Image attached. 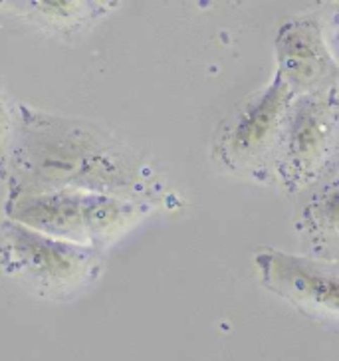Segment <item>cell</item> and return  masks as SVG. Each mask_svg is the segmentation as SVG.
<instances>
[{"label":"cell","instance_id":"cell-1","mask_svg":"<svg viewBox=\"0 0 339 361\" xmlns=\"http://www.w3.org/2000/svg\"><path fill=\"white\" fill-rule=\"evenodd\" d=\"M8 192L56 189L125 192L143 189L141 165L99 129L18 106L12 123Z\"/></svg>","mask_w":339,"mask_h":361},{"label":"cell","instance_id":"cell-2","mask_svg":"<svg viewBox=\"0 0 339 361\" xmlns=\"http://www.w3.org/2000/svg\"><path fill=\"white\" fill-rule=\"evenodd\" d=\"M147 209L133 197L56 189L8 192V221L80 246L107 245L137 223Z\"/></svg>","mask_w":339,"mask_h":361},{"label":"cell","instance_id":"cell-3","mask_svg":"<svg viewBox=\"0 0 339 361\" xmlns=\"http://www.w3.org/2000/svg\"><path fill=\"white\" fill-rule=\"evenodd\" d=\"M0 268L40 296L68 298L96 280L101 270V252L6 221L2 224Z\"/></svg>","mask_w":339,"mask_h":361},{"label":"cell","instance_id":"cell-4","mask_svg":"<svg viewBox=\"0 0 339 361\" xmlns=\"http://www.w3.org/2000/svg\"><path fill=\"white\" fill-rule=\"evenodd\" d=\"M338 145V87L296 96L276 149V179L288 192H297L328 173Z\"/></svg>","mask_w":339,"mask_h":361},{"label":"cell","instance_id":"cell-5","mask_svg":"<svg viewBox=\"0 0 339 361\" xmlns=\"http://www.w3.org/2000/svg\"><path fill=\"white\" fill-rule=\"evenodd\" d=\"M296 94L276 72L264 90L230 111L214 137V153L228 169L262 175L272 171L288 111Z\"/></svg>","mask_w":339,"mask_h":361},{"label":"cell","instance_id":"cell-6","mask_svg":"<svg viewBox=\"0 0 339 361\" xmlns=\"http://www.w3.org/2000/svg\"><path fill=\"white\" fill-rule=\"evenodd\" d=\"M260 280L276 296L297 310L328 319L339 310V268L335 260L262 248L254 256Z\"/></svg>","mask_w":339,"mask_h":361},{"label":"cell","instance_id":"cell-7","mask_svg":"<svg viewBox=\"0 0 339 361\" xmlns=\"http://www.w3.org/2000/svg\"><path fill=\"white\" fill-rule=\"evenodd\" d=\"M278 74L296 96L328 87L335 82L338 64L326 42L323 26L316 16H294L282 22L276 36Z\"/></svg>","mask_w":339,"mask_h":361},{"label":"cell","instance_id":"cell-8","mask_svg":"<svg viewBox=\"0 0 339 361\" xmlns=\"http://www.w3.org/2000/svg\"><path fill=\"white\" fill-rule=\"evenodd\" d=\"M338 175L333 169L331 179L328 173L323 175L300 213L297 228L312 246V252L321 258L328 256V250L333 255L338 250Z\"/></svg>","mask_w":339,"mask_h":361},{"label":"cell","instance_id":"cell-9","mask_svg":"<svg viewBox=\"0 0 339 361\" xmlns=\"http://www.w3.org/2000/svg\"><path fill=\"white\" fill-rule=\"evenodd\" d=\"M32 8H26L24 14L28 18L42 16L44 22L54 24V26H68V24H80L84 20L85 14L90 12H99L92 8L87 2H26Z\"/></svg>","mask_w":339,"mask_h":361},{"label":"cell","instance_id":"cell-10","mask_svg":"<svg viewBox=\"0 0 339 361\" xmlns=\"http://www.w3.org/2000/svg\"><path fill=\"white\" fill-rule=\"evenodd\" d=\"M12 121L4 104L0 102V179L8 180V157H11Z\"/></svg>","mask_w":339,"mask_h":361}]
</instances>
